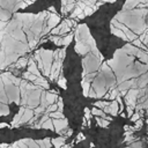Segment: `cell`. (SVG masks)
Segmentation results:
<instances>
[{"mask_svg": "<svg viewBox=\"0 0 148 148\" xmlns=\"http://www.w3.org/2000/svg\"><path fill=\"white\" fill-rule=\"evenodd\" d=\"M74 39H75V46H74L75 52L77 54H80L81 57H84L88 53L98 51V49L96 46V42L92 38V36L89 31V28L86 23L79 24L75 28Z\"/></svg>", "mask_w": 148, "mask_h": 148, "instance_id": "6da1fadb", "label": "cell"}, {"mask_svg": "<svg viewBox=\"0 0 148 148\" xmlns=\"http://www.w3.org/2000/svg\"><path fill=\"white\" fill-rule=\"evenodd\" d=\"M2 82H3V87H5V92L6 96L8 98L9 103H15L17 105H20V83L21 80L20 77L13 75L9 72H5L2 74H0Z\"/></svg>", "mask_w": 148, "mask_h": 148, "instance_id": "7a4b0ae2", "label": "cell"}, {"mask_svg": "<svg viewBox=\"0 0 148 148\" xmlns=\"http://www.w3.org/2000/svg\"><path fill=\"white\" fill-rule=\"evenodd\" d=\"M34 60L37 64V67L40 72V74L44 77L50 76L51 67L54 60V50H45V49H39L36 51Z\"/></svg>", "mask_w": 148, "mask_h": 148, "instance_id": "3957f363", "label": "cell"}, {"mask_svg": "<svg viewBox=\"0 0 148 148\" xmlns=\"http://www.w3.org/2000/svg\"><path fill=\"white\" fill-rule=\"evenodd\" d=\"M31 5L28 0H0V21L8 22L17 9Z\"/></svg>", "mask_w": 148, "mask_h": 148, "instance_id": "277c9868", "label": "cell"}, {"mask_svg": "<svg viewBox=\"0 0 148 148\" xmlns=\"http://www.w3.org/2000/svg\"><path fill=\"white\" fill-rule=\"evenodd\" d=\"M52 123H53L54 131L57 133H61L65 128H67V125H68V121H67L66 118H64V119H52Z\"/></svg>", "mask_w": 148, "mask_h": 148, "instance_id": "5b68a950", "label": "cell"}, {"mask_svg": "<svg viewBox=\"0 0 148 148\" xmlns=\"http://www.w3.org/2000/svg\"><path fill=\"white\" fill-rule=\"evenodd\" d=\"M34 116H35V114H34V110L25 108V109H24V112H23V116H22V118H21V120H20L18 126H20V125H22V124L29 123V121L32 119V117H34Z\"/></svg>", "mask_w": 148, "mask_h": 148, "instance_id": "8992f818", "label": "cell"}, {"mask_svg": "<svg viewBox=\"0 0 148 148\" xmlns=\"http://www.w3.org/2000/svg\"><path fill=\"white\" fill-rule=\"evenodd\" d=\"M0 103H2L5 105H8L9 104L8 98L6 96V92H5V87H3V82H2L1 76H0Z\"/></svg>", "mask_w": 148, "mask_h": 148, "instance_id": "52a82bcc", "label": "cell"}, {"mask_svg": "<svg viewBox=\"0 0 148 148\" xmlns=\"http://www.w3.org/2000/svg\"><path fill=\"white\" fill-rule=\"evenodd\" d=\"M65 141H66V138L65 136H58V138L51 139V143L56 148H62V146L65 145Z\"/></svg>", "mask_w": 148, "mask_h": 148, "instance_id": "ba28073f", "label": "cell"}, {"mask_svg": "<svg viewBox=\"0 0 148 148\" xmlns=\"http://www.w3.org/2000/svg\"><path fill=\"white\" fill-rule=\"evenodd\" d=\"M36 143L39 146V148H50L51 147V139L50 138H45L42 140H36Z\"/></svg>", "mask_w": 148, "mask_h": 148, "instance_id": "9c48e42d", "label": "cell"}, {"mask_svg": "<svg viewBox=\"0 0 148 148\" xmlns=\"http://www.w3.org/2000/svg\"><path fill=\"white\" fill-rule=\"evenodd\" d=\"M28 58L27 57H22V58H20L16 62H15V68H22V67H24L25 65H28Z\"/></svg>", "mask_w": 148, "mask_h": 148, "instance_id": "30bf717a", "label": "cell"}, {"mask_svg": "<svg viewBox=\"0 0 148 148\" xmlns=\"http://www.w3.org/2000/svg\"><path fill=\"white\" fill-rule=\"evenodd\" d=\"M90 112H91V114H94V116H96V117H102V118H106V114L104 113V111L103 110H101V109H97V108H92L91 110H90Z\"/></svg>", "mask_w": 148, "mask_h": 148, "instance_id": "8fae6325", "label": "cell"}, {"mask_svg": "<svg viewBox=\"0 0 148 148\" xmlns=\"http://www.w3.org/2000/svg\"><path fill=\"white\" fill-rule=\"evenodd\" d=\"M42 128H46V130H51V131H54V127H53V123H52V119L49 118L46 121H44L42 124Z\"/></svg>", "mask_w": 148, "mask_h": 148, "instance_id": "7c38bea8", "label": "cell"}, {"mask_svg": "<svg viewBox=\"0 0 148 148\" xmlns=\"http://www.w3.org/2000/svg\"><path fill=\"white\" fill-rule=\"evenodd\" d=\"M57 83L59 84V87H61L62 89H66L67 88V82H66V79H65V76H64V74H61L59 77H58V80H57Z\"/></svg>", "mask_w": 148, "mask_h": 148, "instance_id": "4fadbf2b", "label": "cell"}, {"mask_svg": "<svg viewBox=\"0 0 148 148\" xmlns=\"http://www.w3.org/2000/svg\"><path fill=\"white\" fill-rule=\"evenodd\" d=\"M49 117H50L51 119H64V118H65V116H64L62 112H60V111L52 112V113L49 114Z\"/></svg>", "mask_w": 148, "mask_h": 148, "instance_id": "5bb4252c", "label": "cell"}, {"mask_svg": "<svg viewBox=\"0 0 148 148\" xmlns=\"http://www.w3.org/2000/svg\"><path fill=\"white\" fill-rule=\"evenodd\" d=\"M24 142L27 143V146L29 148H39V146L36 143V140H32V139H24Z\"/></svg>", "mask_w": 148, "mask_h": 148, "instance_id": "9a60e30c", "label": "cell"}, {"mask_svg": "<svg viewBox=\"0 0 148 148\" xmlns=\"http://www.w3.org/2000/svg\"><path fill=\"white\" fill-rule=\"evenodd\" d=\"M8 113H9L8 105H5V104L0 103V116H7Z\"/></svg>", "mask_w": 148, "mask_h": 148, "instance_id": "2e32d148", "label": "cell"}, {"mask_svg": "<svg viewBox=\"0 0 148 148\" xmlns=\"http://www.w3.org/2000/svg\"><path fill=\"white\" fill-rule=\"evenodd\" d=\"M96 121H97V124H98L101 127H108V125H109V121H108L106 119H104V118L96 117Z\"/></svg>", "mask_w": 148, "mask_h": 148, "instance_id": "e0dca14e", "label": "cell"}, {"mask_svg": "<svg viewBox=\"0 0 148 148\" xmlns=\"http://www.w3.org/2000/svg\"><path fill=\"white\" fill-rule=\"evenodd\" d=\"M16 145H17L18 148H29V147L27 146V143L24 142V139H21V140H18V141H16Z\"/></svg>", "mask_w": 148, "mask_h": 148, "instance_id": "ac0fdd59", "label": "cell"}, {"mask_svg": "<svg viewBox=\"0 0 148 148\" xmlns=\"http://www.w3.org/2000/svg\"><path fill=\"white\" fill-rule=\"evenodd\" d=\"M90 117H91V112H90V110L88 109V108H86L84 109V119L86 120H88V124H89V119H90Z\"/></svg>", "mask_w": 148, "mask_h": 148, "instance_id": "d6986e66", "label": "cell"}, {"mask_svg": "<svg viewBox=\"0 0 148 148\" xmlns=\"http://www.w3.org/2000/svg\"><path fill=\"white\" fill-rule=\"evenodd\" d=\"M131 119H132V121H138V120L140 119V114H139L138 112H135V113H133V114H132Z\"/></svg>", "mask_w": 148, "mask_h": 148, "instance_id": "ffe728a7", "label": "cell"}, {"mask_svg": "<svg viewBox=\"0 0 148 148\" xmlns=\"http://www.w3.org/2000/svg\"><path fill=\"white\" fill-rule=\"evenodd\" d=\"M82 140H84V135H83L82 133H79V134H77V138H76V142L82 141Z\"/></svg>", "mask_w": 148, "mask_h": 148, "instance_id": "44dd1931", "label": "cell"}, {"mask_svg": "<svg viewBox=\"0 0 148 148\" xmlns=\"http://www.w3.org/2000/svg\"><path fill=\"white\" fill-rule=\"evenodd\" d=\"M141 126H142V120L139 119L138 121H135V127H134V130H135V128H140Z\"/></svg>", "mask_w": 148, "mask_h": 148, "instance_id": "7402d4cb", "label": "cell"}, {"mask_svg": "<svg viewBox=\"0 0 148 148\" xmlns=\"http://www.w3.org/2000/svg\"><path fill=\"white\" fill-rule=\"evenodd\" d=\"M7 148H17V145H16V142H14L13 145H10V146H8Z\"/></svg>", "mask_w": 148, "mask_h": 148, "instance_id": "603a6c76", "label": "cell"}, {"mask_svg": "<svg viewBox=\"0 0 148 148\" xmlns=\"http://www.w3.org/2000/svg\"><path fill=\"white\" fill-rule=\"evenodd\" d=\"M8 126V124H6V123H0V128H2V127H7Z\"/></svg>", "mask_w": 148, "mask_h": 148, "instance_id": "cb8c5ba5", "label": "cell"}, {"mask_svg": "<svg viewBox=\"0 0 148 148\" xmlns=\"http://www.w3.org/2000/svg\"><path fill=\"white\" fill-rule=\"evenodd\" d=\"M62 148H72V146H69V145H66V143H65V145L62 146Z\"/></svg>", "mask_w": 148, "mask_h": 148, "instance_id": "d4e9b609", "label": "cell"}, {"mask_svg": "<svg viewBox=\"0 0 148 148\" xmlns=\"http://www.w3.org/2000/svg\"><path fill=\"white\" fill-rule=\"evenodd\" d=\"M0 148H1V147H0Z\"/></svg>", "mask_w": 148, "mask_h": 148, "instance_id": "484cf974", "label": "cell"}]
</instances>
